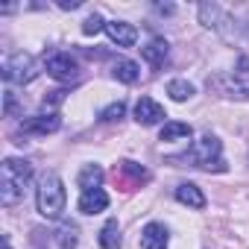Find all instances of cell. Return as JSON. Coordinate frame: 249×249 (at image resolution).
Returning a JSON list of instances; mask_svg holds the SVG:
<instances>
[{"instance_id": "obj_1", "label": "cell", "mask_w": 249, "mask_h": 249, "mask_svg": "<svg viewBox=\"0 0 249 249\" xmlns=\"http://www.w3.org/2000/svg\"><path fill=\"white\" fill-rule=\"evenodd\" d=\"M33 179V164L24 159H6L0 167V202L6 208L21 202L27 194V185Z\"/></svg>"}, {"instance_id": "obj_2", "label": "cell", "mask_w": 249, "mask_h": 249, "mask_svg": "<svg viewBox=\"0 0 249 249\" xmlns=\"http://www.w3.org/2000/svg\"><path fill=\"white\" fill-rule=\"evenodd\" d=\"M65 202H68V196H65V185H62L59 173H53V170L44 173V176L38 179V188H36V205H38V214L47 217V220H56V217H62Z\"/></svg>"}, {"instance_id": "obj_3", "label": "cell", "mask_w": 249, "mask_h": 249, "mask_svg": "<svg viewBox=\"0 0 249 249\" xmlns=\"http://www.w3.org/2000/svg\"><path fill=\"white\" fill-rule=\"evenodd\" d=\"M223 144H220V138L217 135H202L194 147H191V153L188 156H182V159H173V161H191L194 167H202V170H214V173H226L229 170V164L223 161Z\"/></svg>"}, {"instance_id": "obj_4", "label": "cell", "mask_w": 249, "mask_h": 249, "mask_svg": "<svg viewBox=\"0 0 249 249\" xmlns=\"http://www.w3.org/2000/svg\"><path fill=\"white\" fill-rule=\"evenodd\" d=\"M38 76V62H36V56H30V53H15V56H9L6 62H3V79L9 82V85H27V82H33Z\"/></svg>"}, {"instance_id": "obj_5", "label": "cell", "mask_w": 249, "mask_h": 249, "mask_svg": "<svg viewBox=\"0 0 249 249\" xmlns=\"http://www.w3.org/2000/svg\"><path fill=\"white\" fill-rule=\"evenodd\" d=\"M223 94L231 100H249V56H240L237 68L223 79Z\"/></svg>"}, {"instance_id": "obj_6", "label": "cell", "mask_w": 249, "mask_h": 249, "mask_svg": "<svg viewBox=\"0 0 249 249\" xmlns=\"http://www.w3.org/2000/svg\"><path fill=\"white\" fill-rule=\"evenodd\" d=\"M44 68H47V73L53 76V79H59V82H73L76 76H79V62L71 56V53H50L47 59H44Z\"/></svg>"}, {"instance_id": "obj_7", "label": "cell", "mask_w": 249, "mask_h": 249, "mask_svg": "<svg viewBox=\"0 0 249 249\" xmlns=\"http://www.w3.org/2000/svg\"><path fill=\"white\" fill-rule=\"evenodd\" d=\"M59 126H62L59 114H36V117L21 120V132L27 135H53L59 132Z\"/></svg>"}, {"instance_id": "obj_8", "label": "cell", "mask_w": 249, "mask_h": 249, "mask_svg": "<svg viewBox=\"0 0 249 249\" xmlns=\"http://www.w3.org/2000/svg\"><path fill=\"white\" fill-rule=\"evenodd\" d=\"M167 114H164V108L153 100V97H141L138 103H135V120L141 123V126H156V123H161Z\"/></svg>"}, {"instance_id": "obj_9", "label": "cell", "mask_w": 249, "mask_h": 249, "mask_svg": "<svg viewBox=\"0 0 249 249\" xmlns=\"http://www.w3.org/2000/svg\"><path fill=\"white\" fill-rule=\"evenodd\" d=\"M106 33H108V38L117 47H132L138 41V30L132 24H126V21H108L106 24Z\"/></svg>"}, {"instance_id": "obj_10", "label": "cell", "mask_w": 249, "mask_h": 249, "mask_svg": "<svg viewBox=\"0 0 249 249\" xmlns=\"http://www.w3.org/2000/svg\"><path fill=\"white\" fill-rule=\"evenodd\" d=\"M114 176H117V179H126L129 191H132V188H138L141 182H147V179H150V173H147L141 164H135V161H120V164L114 167Z\"/></svg>"}, {"instance_id": "obj_11", "label": "cell", "mask_w": 249, "mask_h": 249, "mask_svg": "<svg viewBox=\"0 0 249 249\" xmlns=\"http://www.w3.org/2000/svg\"><path fill=\"white\" fill-rule=\"evenodd\" d=\"M141 249H167V229L161 223H147L141 231Z\"/></svg>"}, {"instance_id": "obj_12", "label": "cell", "mask_w": 249, "mask_h": 249, "mask_svg": "<svg viewBox=\"0 0 249 249\" xmlns=\"http://www.w3.org/2000/svg\"><path fill=\"white\" fill-rule=\"evenodd\" d=\"M106 208H108V194H106L103 188L85 191V194L79 196V211H82V214H100V211H106Z\"/></svg>"}, {"instance_id": "obj_13", "label": "cell", "mask_w": 249, "mask_h": 249, "mask_svg": "<svg viewBox=\"0 0 249 249\" xmlns=\"http://www.w3.org/2000/svg\"><path fill=\"white\" fill-rule=\"evenodd\" d=\"M199 21H202L208 30H223V24H231L229 12H223L217 3H202V6H199Z\"/></svg>"}, {"instance_id": "obj_14", "label": "cell", "mask_w": 249, "mask_h": 249, "mask_svg": "<svg viewBox=\"0 0 249 249\" xmlns=\"http://www.w3.org/2000/svg\"><path fill=\"white\" fill-rule=\"evenodd\" d=\"M167 53H170V44L164 41V38H153L144 50H141V56L153 65V68H164V62H167Z\"/></svg>"}, {"instance_id": "obj_15", "label": "cell", "mask_w": 249, "mask_h": 249, "mask_svg": "<svg viewBox=\"0 0 249 249\" xmlns=\"http://www.w3.org/2000/svg\"><path fill=\"white\" fill-rule=\"evenodd\" d=\"M176 199L182 205H188V208H205V194L196 185H191V182H185V185L176 188Z\"/></svg>"}, {"instance_id": "obj_16", "label": "cell", "mask_w": 249, "mask_h": 249, "mask_svg": "<svg viewBox=\"0 0 249 249\" xmlns=\"http://www.w3.org/2000/svg\"><path fill=\"white\" fill-rule=\"evenodd\" d=\"M111 76H114L117 82H126V85H132V82H138V76H141V68H138L135 62H129V59H117V62H114V68H111Z\"/></svg>"}, {"instance_id": "obj_17", "label": "cell", "mask_w": 249, "mask_h": 249, "mask_svg": "<svg viewBox=\"0 0 249 249\" xmlns=\"http://www.w3.org/2000/svg\"><path fill=\"white\" fill-rule=\"evenodd\" d=\"M100 246H103V249H120V246H123L117 220H108V223L100 229Z\"/></svg>"}, {"instance_id": "obj_18", "label": "cell", "mask_w": 249, "mask_h": 249, "mask_svg": "<svg viewBox=\"0 0 249 249\" xmlns=\"http://www.w3.org/2000/svg\"><path fill=\"white\" fill-rule=\"evenodd\" d=\"M100 185H103V170H100L97 164H85L82 173H79V188H82V194H85V191H97Z\"/></svg>"}, {"instance_id": "obj_19", "label": "cell", "mask_w": 249, "mask_h": 249, "mask_svg": "<svg viewBox=\"0 0 249 249\" xmlns=\"http://www.w3.org/2000/svg\"><path fill=\"white\" fill-rule=\"evenodd\" d=\"M179 138H191V126L179 120H170L161 126V141H179Z\"/></svg>"}, {"instance_id": "obj_20", "label": "cell", "mask_w": 249, "mask_h": 249, "mask_svg": "<svg viewBox=\"0 0 249 249\" xmlns=\"http://www.w3.org/2000/svg\"><path fill=\"white\" fill-rule=\"evenodd\" d=\"M167 94H170L176 103H185V100L194 97V85H191L188 79H173V82L167 85Z\"/></svg>"}, {"instance_id": "obj_21", "label": "cell", "mask_w": 249, "mask_h": 249, "mask_svg": "<svg viewBox=\"0 0 249 249\" xmlns=\"http://www.w3.org/2000/svg\"><path fill=\"white\" fill-rule=\"evenodd\" d=\"M76 226L73 223H62L59 226V231H56V243H59V249H73L76 246Z\"/></svg>"}, {"instance_id": "obj_22", "label": "cell", "mask_w": 249, "mask_h": 249, "mask_svg": "<svg viewBox=\"0 0 249 249\" xmlns=\"http://www.w3.org/2000/svg\"><path fill=\"white\" fill-rule=\"evenodd\" d=\"M123 114H126V106H123V103L117 100V103H111L108 108H103V111H100V120H106V123H114V120H120Z\"/></svg>"}, {"instance_id": "obj_23", "label": "cell", "mask_w": 249, "mask_h": 249, "mask_svg": "<svg viewBox=\"0 0 249 249\" xmlns=\"http://www.w3.org/2000/svg\"><path fill=\"white\" fill-rule=\"evenodd\" d=\"M103 27H106V24H103V18H100L97 12H94V15H88V18L82 21V33H85V36H97Z\"/></svg>"}, {"instance_id": "obj_24", "label": "cell", "mask_w": 249, "mask_h": 249, "mask_svg": "<svg viewBox=\"0 0 249 249\" xmlns=\"http://www.w3.org/2000/svg\"><path fill=\"white\" fill-rule=\"evenodd\" d=\"M65 100V91H50V97H44V106H59Z\"/></svg>"}, {"instance_id": "obj_25", "label": "cell", "mask_w": 249, "mask_h": 249, "mask_svg": "<svg viewBox=\"0 0 249 249\" xmlns=\"http://www.w3.org/2000/svg\"><path fill=\"white\" fill-rule=\"evenodd\" d=\"M15 108H18V103H15V94H12V91H6V106H3V111L12 117V114H15Z\"/></svg>"}, {"instance_id": "obj_26", "label": "cell", "mask_w": 249, "mask_h": 249, "mask_svg": "<svg viewBox=\"0 0 249 249\" xmlns=\"http://www.w3.org/2000/svg\"><path fill=\"white\" fill-rule=\"evenodd\" d=\"M82 0H59V9H79Z\"/></svg>"}]
</instances>
